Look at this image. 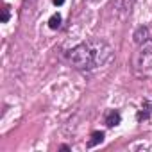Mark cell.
<instances>
[{
    "label": "cell",
    "instance_id": "cell-1",
    "mask_svg": "<svg viewBox=\"0 0 152 152\" xmlns=\"http://www.w3.org/2000/svg\"><path fill=\"white\" fill-rule=\"evenodd\" d=\"M111 57H113V48L104 39H88L66 52L68 63L73 68L83 72L102 68L111 61Z\"/></svg>",
    "mask_w": 152,
    "mask_h": 152
},
{
    "label": "cell",
    "instance_id": "cell-2",
    "mask_svg": "<svg viewBox=\"0 0 152 152\" xmlns=\"http://www.w3.org/2000/svg\"><path fill=\"white\" fill-rule=\"evenodd\" d=\"M134 68H136V72L152 73V39H150V38L141 45L140 52L136 54Z\"/></svg>",
    "mask_w": 152,
    "mask_h": 152
},
{
    "label": "cell",
    "instance_id": "cell-3",
    "mask_svg": "<svg viewBox=\"0 0 152 152\" xmlns=\"http://www.w3.org/2000/svg\"><path fill=\"white\" fill-rule=\"evenodd\" d=\"M148 38H150V32H148V27H145V25L138 27V29L134 31V34H132V39H134L136 45H143Z\"/></svg>",
    "mask_w": 152,
    "mask_h": 152
},
{
    "label": "cell",
    "instance_id": "cell-4",
    "mask_svg": "<svg viewBox=\"0 0 152 152\" xmlns=\"http://www.w3.org/2000/svg\"><path fill=\"white\" fill-rule=\"evenodd\" d=\"M102 141H104V132H102V131H95V132H91L90 140L86 141V147H88V148H93V147L100 145Z\"/></svg>",
    "mask_w": 152,
    "mask_h": 152
},
{
    "label": "cell",
    "instance_id": "cell-5",
    "mask_svg": "<svg viewBox=\"0 0 152 152\" xmlns=\"http://www.w3.org/2000/svg\"><path fill=\"white\" fill-rule=\"evenodd\" d=\"M122 122V115L118 113V111H109L107 115H106V125L107 127H115V125H118Z\"/></svg>",
    "mask_w": 152,
    "mask_h": 152
},
{
    "label": "cell",
    "instance_id": "cell-6",
    "mask_svg": "<svg viewBox=\"0 0 152 152\" xmlns=\"http://www.w3.org/2000/svg\"><path fill=\"white\" fill-rule=\"evenodd\" d=\"M150 107H152V102L145 100V102H143V106H141V109H140V111H138V115H136L138 122H141V120H147V118L150 116Z\"/></svg>",
    "mask_w": 152,
    "mask_h": 152
},
{
    "label": "cell",
    "instance_id": "cell-7",
    "mask_svg": "<svg viewBox=\"0 0 152 152\" xmlns=\"http://www.w3.org/2000/svg\"><path fill=\"white\" fill-rule=\"evenodd\" d=\"M132 2H134V0H116V6H118V9H120V11L127 13V11H131Z\"/></svg>",
    "mask_w": 152,
    "mask_h": 152
},
{
    "label": "cell",
    "instance_id": "cell-8",
    "mask_svg": "<svg viewBox=\"0 0 152 152\" xmlns=\"http://www.w3.org/2000/svg\"><path fill=\"white\" fill-rule=\"evenodd\" d=\"M48 27H50V29H59V27H61V15H54V16L48 20Z\"/></svg>",
    "mask_w": 152,
    "mask_h": 152
},
{
    "label": "cell",
    "instance_id": "cell-9",
    "mask_svg": "<svg viewBox=\"0 0 152 152\" xmlns=\"http://www.w3.org/2000/svg\"><path fill=\"white\" fill-rule=\"evenodd\" d=\"M9 7L7 6H2V18H0V22H2V23H7L9 22Z\"/></svg>",
    "mask_w": 152,
    "mask_h": 152
},
{
    "label": "cell",
    "instance_id": "cell-10",
    "mask_svg": "<svg viewBox=\"0 0 152 152\" xmlns=\"http://www.w3.org/2000/svg\"><path fill=\"white\" fill-rule=\"evenodd\" d=\"M52 2H54V6H63L64 0H52Z\"/></svg>",
    "mask_w": 152,
    "mask_h": 152
},
{
    "label": "cell",
    "instance_id": "cell-11",
    "mask_svg": "<svg viewBox=\"0 0 152 152\" xmlns=\"http://www.w3.org/2000/svg\"><path fill=\"white\" fill-rule=\"evenodd\" d=\"M91 2H99V0H91Z\"/></svg>",
    "mask_w": 152,
    "mask_h": 152
}]
</instances>
